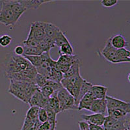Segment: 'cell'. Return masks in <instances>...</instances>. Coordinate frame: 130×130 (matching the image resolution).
I'll list each match as a JSON object with an SVG mask.
<instances>
[{
    "label": "cell",
    "mask_w": 130,
    "mask_h": 130,
    "mask_svg": "<svg viewBox=\"0 0 130 130\" xmlns=\"http://www.w3.org/2000/svg\"><path fill=\"white\" fill-rule=\"evenodd\" d=\"M83 80V78L81 75V74L79 73V74L71 76V77L63 78L61 81L62 87L72 96L74 97V100H75V105L77 107L78 105L77 100H78L80 88H81Z\"/></svg>",
    "instance_id": "cell-1"
},
{
    "label": "cell",
    "mask_w": 130,
    "mask_h": 130,
    "mask_svg": "<svg viewBox=\"0 0 130 130\" xmlns=\"http://www.w3.org/2000/svg\"><path fill=\"white\" fill-rule=\"evenodd\" d=\"M18 22L9 3V1H3L0 9V23L5 26H14Z\"/></svg>",
    "instance_id": "cell-2"
},
{
    "label": "cell",
    "mask_w": 130,
    "mask_h": 130,
    "mask_svg": "<svg viewBox=\"0 0 130 130\" xmlns=\"http://www.w3.org/2000/svg\"><path fill=\"white\" fill-rule=\"evenodd\" d=\"M56 96L60 104L61 112H64L68 110L77 109L74 97L70 94L63 87L57 92Z\"/></svg>",
    "instance_id": "cell-3"
},
{
    "label": "cell",
    "mask_w": 130,
    "mask_h": 130,
    "mask_svg": "<svg viewBox=\"0 0 130 130\" xmlns=\"http://www.w3.org/2000/svg\"><path fill=\"white\" fill-rule=\"evenodd\" d=\"M45 37L44 22L35 21L31 24L29 32L26 39H35L39 42L44 39Z\"/></svg>",
    "instance_id": "cell-4"
},
{
    "label": "cell",
    "mask_w": 130,
    "mask_h": 130,
    "mask_svg": "<svg viewBox=\"0 0 130 130\" xmlns=\"http://www.w3.org/2000/svg\"><path fill=\"white\" fill-rule=\"evenodd\" d=\"M107 103V109H122L130 113V103L121 100L120 99L106 96L105 97Z\"/></svg>",
    "instance_id": "cell-5"
},
{
    "label": "cell",
    "mask_w": 130,
    "mask_h": 130,
    "mask_svg": "<svg viewBox=\"0 0 130 130\" xmlns=\"http://www.w3.org/2000/svg\"><path fill=\"white\" fill-rule=\"evenodd\" d=\"M116 52H117V50L112 47L110 42L109 38L106 41L105 46L102 50H100V53L108 62L112 64H118L119 61L117 57Z\"/></svg>",
    "instance_id": "cell-6"
},
{
    "label": "cell",
    "mask_w": 130,
    "mask_h": 130,
    "mask_svg": "<svg viewBox=\"0 0 130 130\" xmlns=\"http://www.w3.org/2000/svg\"><path fill=\"white\" fill-rule=\"evenodd\" d=\"M3 69H4L5 75L6 77H8L9 75L13 74L19 73L21 72L12 59L10 52L6 55L5 61L3 64Z\"/></svg>",
    "instance_id": "cell-7"
},
{
    "label": "cell",
    "mask_w": 130,
    "mask_h": 130,
    "mask_svg": "<svg viewBox=\"0 0 130 130\" xmlns=\"http://www.w3.org/2000/svg\"><path fill=\"white\" fill-rule=\"evenodd\" d=\"M47 102L48 99L42 96L39 88L29 101L28 104H29L30 107H38L46 109L47 106Z\"/></svg>",
    "instance_id": "cell-8"
},
{
    "label": "cell",
    "mask_w": 130,
    "mask_h": 130,
    "mask_svg": "<svg viewBox=\"0 0 130 130\" xmlns=\"http://www.w3.org/2000/svg\"><path fill=\"white\" fill-rule=\"evenodd\" d=\"M105 115L104 114L93 113L92 115H83L81 118L84 121H86L88 124H93L96 126H102L104 124Z\"/></svg>",
    "instance_id": "cell-9"
},
{
    "label": "cell",
    "mask_w": 130,
    "mask_h": 130,
    "mask_svg": "<svg viewBox=\"0 0 130 130\" xmlns=\"http://www.w3.org/2000/svg\"><path fill=\"white\" fill-rule=\"evenodd\" d=\"M89 111L94 113L104 114L107 112V103L105 99H95L90 105Z\"/></svg>",
    "instance_id": "cell-10"
},
{
    "label": "cell",
    "mask_w": 130,
    "mask_h": 130,
    "mask_svg": "<svg viewBox=\"0 0 130 130\" xmlns=\"http://www.w3.org/2000/svg\"><path fill=\"white\" fill-rule=\"evenodd\" d=\"M110 42L112 47L116 50L126 48L129 46L128 42L125 39L124 36L121 34H117L109 38Z\"/></svg>",
    "instance_id": "cell-11"
},
{
    "label": "cell",
    "mask_w": 130,
    "mask_h": 130,
    "mask_svg": "<svg viewBox=\"0 0 130 130\" xmlns=\"http://www.w3.org/2000/svg\"><path fill=\"white\" fill-rule=\"evenodd\" d=\"M94 100H95L94 98L92 96L91 92H87L82 97V98L79 102L78 105H77V110L79 111H82V110H87V111H89L90 105Z\"/></svg>",
    "instance_id": "cell-12"
},
{
    "label": "cell",
    "mask_w": 130,
    "mask_h": 130,
    "mask_svg": "<svg viewBox=\"0 0 130 130\" xmlns=\"http://www.w3.org/2000/svg\"><path fill=\"white\" fill-rule=\"evenodd\" d=\"M107 91V87L99 85H92L90 90L94 99H105Z\"/></svg>",
    "instance_id": "cell-13"
},
{
    "label": "cell",
    "mask_w": 130,
    "mask_h": 130,
    "mask_svg": "<svg viewBox=\"0 0 130 130\" xmlns=\"http://www.w3.org/2000/svg\"><path fill=\"white\" fill-rule=\"evenodd\" d=\"M10 53H11V56H12V59L14 61V62H16L17 67H18V68H19L21 72L25 70L31 69V68H34L30 64V62L26 59H25L23 56H18V55H16L13 53V52H10Z\"/></svg>",
    "instance_id": "cell-14"
},
{
    "label": "cell",
    "mask_w": 130,
    "mask_h": 130,
    "mask_svg": "<svg viewBox=\"0 0 130 130\" xmlns=\"http://www.w3.org/2000/svg\"><path fill=\"white\" fill-rule=\"evenodd\" d=\"M9 3L14 14L15 17L18 21L20 18L27 10L21 4L19 0H10L9 1Z\"/></svg>",
    "instance_id": "cell-15"
},
{
    "label": "cell",
    "mask_w": 130,
    "mask_h": 130,
    "mask_svg": "<svg viewBox=\"0 0 130 130\" xmlns=\"http://www.w3.org/2000/svg\"><path fill=\"white\" fill-rule=\"evenodd\" d=\"M61 29L57 25L50 22H44V31L46 36L50 39L55 40L57 35Z\"/></svg>",
    "instance_id": "cell-16"
},
{
    "label": "cell",
    "mask_w": 130,
    "mask_h": 130,
    "mask_svg": "<svg viewBox=\"0 0 130 130\" xmlns=\"http://www.w3.org/2000/svg\"><path fill=\"white\" fill-rule=\"evenodd\" d=\"M19 1L21 4L26 9V10H29V9L36 10L44 3L52 2V1H39V0H24V1L19 0Z\"/></svg>",
    "instance_id": "cell-17"
},
{
    "label": "cell",
    "mask_w": 130,
    "mask_h": 130,
    "mask_svg": "<svg viewBox=\"0 0 130 130\" xmlns=\"http://www.w3.org/2000/svg\"><path fill=\"white\" fill-rule=\"evenodd\" d=\"M79 60L77 55H60L59 58L57 61V62L60 64L66 65V66H71L73 63Z\"/></svg>",
    "instance_id": "cell-18"
},
{
    "label": "cell",
    "mask_w": 130,
    "mask_h": 130,
    "mask_svg": "<svg viewBox=\"0 0 130 130\" xmlns=\"http://www.w3.org/2000/svg\"><path fill=\"white\" fill-rule=\"evenodd\" d=\"M116 53L119 63H129L130 62V52L126 48L117 50Z\"/></svg>",
    "instance_id": "cell-19"
},
{
    "label": "cell",
    "mask_w": 130,
    "mask_h": 130,
    "mask_svg": "<svg viewBox=\"0 0 130 130\" xmlns=\"http://www.w3.org/2000/svg\"><path fill=\"white\" fill-rule=\"evenodd\" d=\"M46 109H50L57 115L61 112L60 104L57 96H52L50 98H49L48 102H47V106Z\"/></svg>",
    "instance_id": "cell-20"
},
{
    "label": "cell",
    "mask_w": 130,
    "mask_h": 130,
    "mask_svg": "<svg viewBox=\"0 0 130 130\" xmlns=\"http://www.w3.org/2000/svg\"><path fill=\"white\" fill-rule=\"evenodd\" d=\"M79 73H80V61L77 60L69 67L67 72L63 74V78L71 77Z\"/></svg>",
    "instance_id": "cell-21"
},
{
    "label": "cell",
    "mask_w": 130,
    "mask_h": 130,
    "mask_svg": "<svg viewBox=\"0 0 130 130\" xmlns=\"http://www.w3.org/2000/svg\"><path fill=\"white\" fill-rule=\"evenodd\" d=\"M92 85V84L90 82H89V81H87L86 79H83V81H82V83H81V88H80L78 100H77L78 104L80 100L82 98V97H83L85 94H86L87 93V92H90Z\"/></svg>",
    "instance_id": "cell-22"
},
{
    "label": "cell",
    "mask_w": 130,
    "mask_h": 130,
    "mask_svg": "<svg viewBox=\"0 0 130 130\" xmlns=\"http://www.w3.org/2000/svg\"><path fill=\"white\" fill-rule=\"evenodd\" d=\"M108 116L112 117L116 120H119L126 117L129 113L122 109H107Z\"/></svg>",
    "instance_id": "cell-23"
},
{
    "label": "cell",
    "mask_w": 130,
    "mask_h": 130,
    "mask_svg": "<svg viewBox=\"0 0 130 130\" xmlns=\"http://www.w3.org/2000/svg\"><path fill=\"white\" fill-rule=\"evenodd\" d=\"M24 55L31 56H39L41 55L44 52L39 47H26L24 46Z\"/></svg>",
    "instance_id": "cell-24"
},
{
    "label": "cell",
    "mask_w": 130,
    "mask_h": 130,
    "mask_svg": "<svg viewBox=\"0 0 130 130\" xmlns=\"http://www.w3.org/2000/svg\"><path fill=\"white\" fill-rule=\"evenodd\" d=\"M59 53L60 55H74V49L70 43H67L59 47Z\"/></svg>",
    "instance_id": "cell-25"
},
{
    "label": "cell",
    "mask_w": 130,
    "mask_h": 130,
    "mask_svg": "<svg viewBox=\"0 0 130 130\" xmlns=\"http://www.w3.org/2000/svg\"><path fill=\"white\" fill-rule=\"evenodd\" d=\"M39 90L42 96L47 99L50 98L52 96H56L57 95L54 90L49 85H45L42 88H39Z\"/></svg>",
    "instance_id": "cell-26"
},
{
    "label": "cell",
    "mask_w": 130,
    "mask_h": 130,
    "mask_svg": "<svg viewBox=\"0 0 130 130\" xmlns=\"http://www.w3.org/2000/svg\"><path fill=\"white\" fill-rule=\"evenodd\" d=\"M54 42H55V46H57L58 47H61L62 45L64 44L70 42L69 40H68V39L65 35L64 32H62L61 30L59 31V33L57 34Z\"/></svg>",
    "instance_id": "cell-27"
},
{
    "label": "cell",
    "mask_w": 130,
    "mask_h": 130,
    "mask_svg": "<svg viewBox=\"0 0 130 130\" xmlns=\"http://www.w3.org/2000/svg\"><path fill=\"white\" fill-rule=\"evenodd\" d=\"M39 109L38 107H31L27 111L25 116V118L31 120H38V114H39Z\"/></svg>",
    "instance_id": "cell-28"
},
{
    "label": "cell",
    "mask_w": 130,
    "mask_h": 130,
    "mask_svg": "<svg viewBox=\"0 0 130 130\" xmlns=\"http://www.w3.org/2000/svg\"><path fill=\"white\" fill-rule=\"evenodd\" d=\"M62 79H63V74L52 68L50 74V76L47 78V79L56 82V83H61V81H62Z\"/></svg>",
    "instance_id": "cell-29"
},
{
    "label": "cell",
    "mask_w": 130,
    "mask_h": 130,
    "mask_svg": "<svg viewBox=\"0 0 130 130\" xmlns=\"http://www.w3.org/2000/svg\"><path fill=\"white\" fill-rule=\"evenodd\" d=\"M12 41V37H10L9 35L5 34L0 36V46H2V47H7L8 46H9L11 44Z\"/></svg>",
    "instance_id": "cell-30"
},
{
    "label": "cell",
    "mask_w": 130,
    "mask_h": 130,
    "mask_svg": "<svg viewBox=\"0 0 130 130\" xmlns=\"http://www.w3.org/2000/svg\"><path fill=\"white\" fill-rule=\"evenodd\" d=\"M47 81V79L46 77L37 73V75H36L35 79V83L36 85H37L38 87L42 88V87L45 86L46 85Z\"/></svg>",
    "instance_id": "cell-31"
},
{
    "label": "cell",
    "mask_w": 130,
    "mask_h": 130,
    "mask_svg": "<svg viewBox=\"0 0 130 130\" xmlns=\"http://www.w3.org/2000/svg\"><path fill=\"white\" fill-rule=\"evenodd\" d=\"M37 119H38L39 122L41 123V124H43V123L47 121V112H46V110L45 109H43V108H40L39 109Z\"/></svg>",
    "instance_id": "cell-32"
},
{
    "label": "cell",
    "mask_w": 130,
    "mask_h": 130,
    "mask_svg": "<svg viewBox=\"0 0 130 130\" xmlns=\"http://www.w3.org/2000/svg\"><path fill=\"white\" fill-rule=\"evenodd\" d=\"M118 3L117 0H102L101 1L100 3L102 6L104 7L109 8L115 6Z\"/></svg>",
    "instance_id": "cell-33"
},
{
    "label": "cell",
    "mask_w": 130,
    "mask_h": 130,
    "mask_svg": "<svg viewBox=\"0 0 130 130\" xmlns=\"http://www.w3.org/2000/svg\"><path fill=\"white\" fill-rule=\"evenodd\" d=\"M13 53L18 56H23L24 54V46H20V45L16 46L13 51Z\"/></svg>",
    "instance_id": "cell-34"
},
{
    "label": "cell",
    "mask_w": 130,
    "mask_h": 130,
    "mask_svg": "<svg viewBox=\"0 0 130 130\" xmlns=\"http://www.w3.org/2000/svg\"><path fill=\"white\" fill-rule=\"evenodd\" d=\"M78 124L80 130H90L89 124L86 121H84V120L79 121L78 122Z\"/></svg>",
    "instance_id": "cell-35"
},
{
    "label": "cell",
    "mask_w": 130,
    "mask_h": 130,
    "mask_svg": "<svg viewBox=\"0 0 130 130\" xmlns=\"http://www.w3.org/2000/svg\"><path fill=\"white\" fill-rule=\"evenodd\" d=\"M89 129L90 130H104L103 126H96L93 124H89Z\"/></svg>",
    "instance_id": "cell-36"
}]
</instances>
